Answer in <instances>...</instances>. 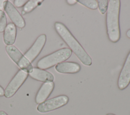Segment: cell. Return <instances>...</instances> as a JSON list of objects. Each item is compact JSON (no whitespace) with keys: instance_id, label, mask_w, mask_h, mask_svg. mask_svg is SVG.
I'll return each instance as SVG.
<instances>
[{"instance_id":"5b68a950","label":"cell","mask_w":130,"mask_h":115,"mask_svg":"<svg viewBox=\"0 0 130 115\" xmlns=\"http://www.w3.org/2000/svg\"><path fill=\"white\" fill-rule=\"evenodd\" d=\"M69 100V97L66 95L57 96L39 104L37 109L41 113H46L63 106L68 103Z\"/></svg>"},{"instance_id":"2e32d148","label":"cell","mask_w":130,"mask_h":115,"mask_svg":"<svg viewBox=\"0 0 130 115\" xmlns=\"http://www.w3.org/2000/svg\"><path fill=\"white\" fill-rule=\"evenodd\" d=\"M6 14L3 10H0V32L4 31L7 24Z\"/></svg>"},{"instance_id":"ffe728a7","label":"cell","mask_w":130,"mask_h":115,"mask_svg":"<svg viewBox=\"0 0 130 115\" xmlns=\"http://www.w3.org/2000/svg\"><path fill=\"white\" fill-rule=\"evenodd\" d=\"M4 95V90L2 87L0 86V96H3Z\"/></svg>"},{"instance_id":"7402d4cb","label":"cell","mask_w":130,"mask_h":115,"mask_svg":"<svg viewBox=\"0 0 130 115\" xmlns=\"http://www.w3.org/2000/svg\"><path fill=\"white\" fill-rule=\"evenodd\" d=\"M126 36H127V37H128L129 39H130V29H128V30L127 31L126 33Z\"/></svg>"},{"instance_id":"9a60e30c","label":"cell","mask_w":130,"mask_h":115,"mask_svg":"<svg viewBox=\"0 0 130 115\" xmlns=\"http://www.w3.org/2000/svg\"><path fill=\"white\" fill-rule=\"evenodd\" d=\"M77 2L91 10H96L98 8V2L96 0H79Z\"/></svg>"},{"instance_id":"ba28073f","label":"cell","mask_w":130,"mask_h":115,"mask_svg":"<svg viewBox=\"0 0 130 115\" xmlns=\"http://www.w3.org/2000/svg\"><path fill=\"white\" fill-rule=\"evenodd\" d=\"M46 41V35L44 34L40 35L36 40L30 48L25 52L24 56L31 62L38 56L42 51Z\"/></svg>"},{"instance_id":"30bf717a","label":"cell","mask_w":130,"mask_h":115,"mask_svg":"<svg viewBox=\"0 0 130 115\" xmlns=\"http://www.w3.org/2000/svg\"><path fill=\"white\" fill-rule=\"evenodd\" d=\"M54 87L53 82L44 83L38 90L36 97L35 101L37 104H41L46 100L49 97Z\"/></svg>"},{"instance_id":"9c48e42d","label":"cell","mask_w":130,"mask_h":115,"mask_svg":"<svg viewBox=\"0 0 130 115\" xmlns=\"http://www.w3.org/2000/svg\"><path fill=\"white\" fill-rule=\"evenodd\" d=\"M130 83V52L127 55L120 72L117 85L120 90L125 89Z\"/></svg>"},{"instance_id":"8fae6325","label":"cell","mask_w":130,"mask_h":115,"mask_svg":"<svg viewBox=\"0 0 130 115\" xmlns=\"http://www.w3.org/2000/svg\"><path fill=\"white\" fill-rule=\"evenodd\" d=\"M28 74L31 78L44 83L53 82L54 79V75L51 73L38 67H34L32 71Z\"/></svg>"},{"instance_id":"8992f818","label":"cell","mask_w":130,"mask_h":115,"mask_svg":"<svg viewBox=\"0 0 130 115\" xmlns=\"http://www.w3.org/2000/svg\"><path fill=\"white\" fill-rule=\"evenodd\" d=\"M28 73L20 69L14 75L4 90V96L7 98L12 97L23 85Z\"/></svg>"},{"instance_id":"e0dca14e","label":"cell","mask_w":130,"mask_h":115,"mask_svg":"<svg viewBox=\"0 0 130 115\" xmlns=\"http://www.w3.org/2000/svg\"><path fill=\"white\" fill-rule=\"evenodd\" d=\"M98 8L102 14H104L107 11L108 7V0H98L97 1Z\"/></svg>"},{"instance_id":"7c38bea8","label":"cell","mask_w":130,"mask_h":115,"mask_svg":"<svg viewBox=\"0 0 130 115\" xmlns=\"http://www.w3.org/2000/svg\"><path fill=\"white\" fill-rule=\"evenodd\" d=\"M55 70L61 73H76L81 69L80 65L74 62H63L55 66Z\"/></svg>"},{"instance_id":"44dd1931","label":"cell","mask_w":130,"mask_h":115,"mask_svg":"<svg viewBox=\"0 0 130 115\" xmlns=\"http://www.w3.org/2000/svg\"><path fill=\"white\" fill-rule=\"evenodd\" d=\"M5 1H0V10H2V8H3V4Z\"/></svg>"},{"instance_id":"cb8c5ba5","label":"cell","mask_w":130,"mask_h":115,"mask_svg":"<svg viewBox=\"0 0 130 115\" xmlns=\"http://www.w3.org/2000/svg\"><path fill=\"white\" fill-rule=\"evenodd\" d=\"M106 115H115V114H113V113H108V114H106Z\"/></svg>"},{"instance_id":"603a6c76","label":"cell","mask_w":130,"mask_h":115,"mask_svg":"<svg viewBox=\"0 0 130 115\" xmlns=\"http://www.w3.org/2000/svg\"><path fill=\"white\" fill-rule=\"evenodd\" d=\"M0 115H8V114L3 110L0 111Z\"/></svg>"},{"instance_id":"5bb4252c","label":"cell","mask_w":130,"mask_h":115,"mask_svg":"<svg viewBox=\"0 0 130 115\" xmlns=\"http://www.w3.org/2000/svg\"><path fill=\"white\" fill-rule=\"evenodd\" d=\"M43 1L40 0H29L27 2L23 7L22 14L24 15L33 11L35 8L42 4Z\"/></svg>"},{"instance_id":"3957f363","label":"cell","mask_w":130,"mask_h":115,"mask_svg":"<svg viewBox=\"0 0 130 115\" xmlns=\"http://www.w3.org/2000/svg\"><path fill=\"white\" fill-rule=\"evenodd\" d=\"M72 54V51L69 48L60 49L41 58L37 62V67L42 69L49 68L66 61L71 57Z\"/></svg>"},{"instance_id":"7a4b0ae2","label":"cell","mask_w":130,"mask_h":115,"mask_svg":"<svg viewBox=\"0 0 130 115\" xmlns=\"http://www.w3.org/2000/svg\"><path fill=\"white\" fill-rule=\"evenodd\" d=\"M120 8L119 0H110L107 11L106 22L107 33L109 40L117 43L120 38L119 17Z\"/></svg>"},{"instance_id":"ac0fdd59","label":"cell","mask_w":130,"mask_h":115,"mask_svg":"<svg viewBox=\"0 0 130 115\" xmlns=\"http://www.w3.org/2000/svg\"><path fill=\"white\" fill-rule=\"evenodd\" d=\"M27 1V0H15L13 1V3L15 7L19 8L23 7Z\"/></svg>"},{"instance_id":"52a82bcc","label":"cell","mask_w":130,"mask_h":115,"mask_svg":"<svg viewBox=\"0 0 130 115\" xmlns=\"http://www.w3.org/2000/svg\"><path fill=\"white\" fill-rule=\"evenodd\" d=\"M3 9L8 15L10 20L15 26L22 28L25 26V21L15 7L9 1H5Z\"/></svg>"},{"instance_id":"4fadbf2b","label":"cell","mask_w":130,"mask_h":115,"mask_svg":"<svg viewBox=\"0 0 130 115\" xmlns=\"http://www.w3.org/2000/svg\"><path fill=\"white\" fill-rule=\"evenodd\" d=\"M17 29L15 25L13 23L7 24L4 32L3 41L7 46H12L16 40Z\"/></svg>"},{"instance_id":"277c9868","label":"cell","mask_w":130,"mask_h":115,"mask_svg":"<svg viewBox=\"0 0 130 115\" xmlns=\"http://www.w3.org/2000/svg\"><path fill=\"white\" fill-rule=\"evenodd\" d=\"M6 51L10 58L17 65L21 70L27 73L31 72L34 67L31 62L14 46H6Z\"/></svg>"},{"instance_id":"6da1fadb","label":"cell","mask_w":130,"mask_h":115,"mask_svg":"<svg viewBox=\"0 0 130 115\" xmlns=\"http://www.w3.org/2000/svg\"><path fill=\"white\" fill-rule=\"evenodd\" d=\"M54 27L58 34L70 47V50L74 53L80 61L85 65H91V58L74 37L68 28L63 24L59 22L55 23Z\"/></svg>"},{"instance_id":"d6986e66","label":"cell","mask_w":130,"mask_h":115,"mask_svg":"<svg viewBox=\"0 0 130 115\" xmlns=\"http://www.w3.org/2000/svg\"><path fill=\"white\" fill-rule=\"evenodd\" d=\"M67 2L68 3V4H69L70 5H73L77 2V1H76V0H68V1H67Z\"/></svg>"}]
</instances>
